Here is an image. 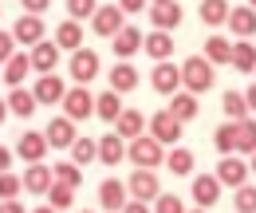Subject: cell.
Masks as SVG:
<instances>
[{"mask_svg": "<svg viewBox=\"0 0 256 213\" xmlns=\"http://www.w3.org/2000/svg\"><path fill=\"white\" fill-rule=\"evenodd\" d=\"M150 87L158 95H178V87H182V67L170 60L154 63V71H150Z\"/></svg>", "mask_w": 256, "mask_h": 213, "instance_id": "7", "label": "cell"}, {"mask_svg": "<svg viewBox=\"0 0 256 213\" xmlns=\"http://www.w3.org/2000/svg\"><path fill=\"white\" fill-rule=\"evenodd\" d=\"M28 71H32V56H12V60L4 63V83L8 87H20Z\"/></svg>", "mask_w": 256, "mask_h": 213, "instance_id": "33", "label": "cell"}, {"mask_svg": "<svg viewBox=\"0 0 256 213\" xmlns=\"http://www.w3.org/2000/svg\"><path fill=\"white\" fill-rule=\"evenodd\" d=\"M56 44H60V48H67V52H79V44H83V24L67 16L64 24L56 28Z\"/></svg>", "mask_w": 256, "mask_h": 213, "instance_id": "27", "label": "cell"}, {"mask_svg": "<svg viewBox=\"0 0 256 213\" xmlns=\"http://www.w3.org/2000/svg\"><path fill=\"white\" fill-rule=\"evenodd\" d=\"M193 213H205V209H201V205H197V209H193Z\"/></svg>", "mask_w": 256, "mask_h": 213, "instance_id": "55", "label": "cell"}, {"mask_svg": "<svg viewBox=\"0 0 256 213\" xmlns=\"http://www.w3.org/2000/svg\"><path fill=\"white\" fill-rule=\"evenodd\" d=\"M20 189H24V182H20L16 174H8V170L0 174V201H16V193H20Z\"/></svg>", "mask_w": 256, "mask_h": 213, "instance_id": "41", "label": "cell"}, {"mask_svg": "<svg viewBox=\"0 0 256 213\" xmlns=\"http://www.w3.org/2000/svg\"><path fill=\"white\" fill-rule=\"evenodd\" d=\"M71 154H75L79 166H87V162H95V158H98V142H95V138H75V142H71Z\"/></svg>", "mask_w": 256, "mask_h": 213, "instance_id": "38", "label": "cell"}, {"mask_svg": "<svg viewBox=\"0 0 256 213\" xmlns=\"http://www.w3.org/2000/svg\"><path fill=\"white\" fill-rule=\"evenodd\" d=\"M8 111H12L16 119H28L36 111V95L24 91V87H8Z\"/></svg>", "mask_w": 256, "mask_h": 213, "instance_id": "30", "label": "cell"}, {"mask_svg": "<svg viewBox=\"0 0 256 213\" xmlns=\"http://www.w3.org/2000/svg\"><path fill=\"white\" fill-rule=\"evenodd\" d=\"M228 28H232V36L248 40V36L256 32V8H252V4H240V8H232V12H228Z\"/></svg>", "mask_w": 256, "mask_h": 213, "instance_id": "21", "label": "cell"}, {"mask_svg": "<svg viewBox=\"0 0 256 213\" xmlns=\"http://www.w3.org/2000/svg\"><path fill=\"white\" fill-rule=\"evenodd\" d=\"M106 83H110V91H118V95L134 91L138 87V67H130V60H118L106 71Z\"/></svg>", "mask_w": 256, "mask_h": 213, "instance_id": "14", "label": "cell"}, {"mask_svg": "<svg viewBox=\"0 0 256 213\" xmlns=\"http://www.w3.org/2000/svg\"><path fill=\"white\" fill-rule=\"evenodd\" d=\"M232 67L244 75H256V44H248V40L232 44Z\"/></svg>", "mask_w": 256, "mask_h": 213, "instance_id": "32", "label": "cell"}, {"mask_svg": "<svg viewBox=\"0 0 256 213\" xmlns=\"http://www.w3.org/2000/svg\"><path fill=\"white\" fill-rule=\"evenodd\" d=\"M12 36H16V44H40L44 40V16H36V12H28V16H20L16 20V28H12Z\"/></svg>", "mask_w": 256, "mask_h": 213, "instance_id": "20", "label": "cell"}, {"mask_svg": "<svg viewBox=\"0 0 256 213\" xmlns=\"http://www.w3.org/2000/svg\"><path fill=\"white\" fill-rule=\"evenodd\" d=\"M4 115H8V103H4V99H0V122H4Z\"/></svg>", "mask_w": 256, "mask_h": 213, "instance_id": "52", "label": "cell"}, {"mask_svg": "<svg viewBox=\"0 0 256 213\" xmlns=\"http://www.w3.org/2000/svg\"><path fill=\"white\" fill-rule=\"evenodd\" d=\"M67 12H71V20H87L98 12V0H67Z\"/></svg>", "mask_w": 256, "mask_h": 213, "instance_id": "42", "label": "cell"}, {"mask_svg": "<svg viewBox=\"0 0 256 213\" xmlns=\"http://www.w3.org/2000/svg\"><path fill=\"white\" fill-rule=\"evenodd\" d=\"M12 44H16V36H12V32H0V63H8L12 56H16Z\"/></svg>", "mask_w": 256, "mask_h": 213, "instance_id": "44", "label": "cell"}, {"mask_svg": "<svg viewBox=\"0 0 256 213\" xmlns=\"http://www.w3.org/2000/svg\"><path fill=\"white\" fill-rule=\"evenodd\" d=\"M154 4H174V0H154Z\"/></svg>", "mask_w": 256, "mask_h": 213, "instance_id": "54", "label": "cell"}, {"mask_svg": "<svg viewBox=\"0 0 256 213\" xmlns=\"http://www.w3.org/2000/svg\"><path fill=\"white\" fill-rule=\"evenodd\" d=\"M228 0H201V24H209V28H221L228 24Z\"/></svg>", "mask_w": 256, "mask_h": 213, "instance_id": "28", "label": "cell"}, {"mask_svg": "<svg viewBox=\"0 0 256 213\" xmlns=\"http://www.w3.org/2000/svg\"><path fill=\"white\" fill-rule=\"evenodd\" d=\"M126 158L134 162V170H158L166 162V150H162V142L154 134H142V138H134L126 146Z\"/></svg>", "mask_w": 256, "mask_h": 213, "instance_id": "2", "label": "cell"}, {"mask_svg": "<svg viewBox=\"0 0 256 213\" xmlns=\"http://www.w3.org/2000/svg\"><path fill=\"white\" fill-rule=\"evenodd\" d=\"M64 115H67L71 122L91 119V115H95V95H91L83 83H79L75 91H67V95H64Z\"/></svg>", "mask_w": 256, "mask_h": 213, "instance_id": "6", "label": "cell"}, {"mask_svg": "<svg viewBox=\"0 0 256 213\" xmlns=\"http://www.w3.org/2000/svg\"><path fill=\"white\" fill-rule=\"evenodd\" d=\"M248 4H252V8H256V0H248Z\"/></svg>", "mask_w": 256, "mask_h": 213, "instance_id": "56", "label": "cell"}, {"mask_svg": "<svg viewBox=\"0 0 256 213\" xmlns=\"http://www.w3.org/2000/svg\"><path fill=\"white\" fill-rule=\"evenodd\" d=\"M122 213H150V205H146V201H134V197H130L126 205H122Z\"/></svg>", "mask_w": 256, "mask_h": 213, "instance_id": "47", "label": "cell"}, {"mask_svg": "<svg viewBox=\"0 0 256 213\" xmlns=\"http://www.w3.org/2000/svg\"><path fill=\"white\" fill-rule=\"evenodd\" d=\"M52 185H56V170H52V166H44V162H32V166L24 170V189H28V193L44 197Z\"/></svg>", "mask_w": 256, "mask_h": 213, "instance_id": "10", "label": "cell"}, {"mask_svg": "<svg viewBox=\"0 0 256 213\" xmlns=\"http://www.w3.org/2000/svg\"><path fill=\"white\" fill-rule=\"evenodd\" d=\"M8 166H12V150H8V146H0V174H4Z\"/></svg>", "mask_w": 256, "mask_h": 213, "instance_id": "48", "label": "cell"}, {"mask_svg": "<svg viewBox=\"0 0 256 213\" xmlns=\"http://www.w3.org/2000/svg\"><path fill=\"white\" fill-rule=\"evenodd\" d=\"M56 170V182H64V185H83V166L79 162H60V166H52Z\"/></svg>", "mask_w": 256, "mask_h": 213, "instance_id": "37", "label": "cell"}, {"mask_svg": "<svg viewBox=\"0 0 256 213\" xmlns=\"http://www.w3.org/2000/svg\"><path fill=\"white\" fill-rule=\"evenodd\" d=\"M213 83H217V75H213V63L205 60V56H190V60L182 63V87L186 91L205 95Z\"/></svg>", "mask_w": 256, "mask_h": 213, "instance_id": "1", "label": "cell"}, {"mask_svg": "<svg viewBox=\"0 0 256 213\" xmlns=\"http://www.w3.org/2000/svg\"><path fill=\"white\" fill-rule=\"evenodd\" d=\"M110 48H114V56H118V60H130V56H138V52L146 48V36L138 32V24H126V28L110 40Z\"/></svg>", "mask_w": 256, "mask_h": 213, "instance_id": "9", "label": "cell"}, {"mask_svg": "<svg viewBox=\"0 0 256 213\" xmlns=\"http://www.w3.org/2000/svg\"><path fill=\"white\" fill-rule=\"evenodd\" d=\"M205 60L213 63H232V40H224V36H209L205 40Z\"/></svg>", "mask_w": 256, "mask_h": 213, "instance_id": "31", "label": "cell"}, {"mask_svg": "<svg viewBox=\"0 0 256 213\" xmlns=\"http://www.w3.org/2000/svg\"><path fill=\"white\" fill-rule=\"evenodd\" d=\"M36 213H60V209H56V205H40Z\"/></svg>", "mask_w": 256, "mask_h": 213, "instance_id": "51", "label": "cell"}, {"mask_svg": "<svg viewBox=\"0 0 256 213\" xmlns=\"http://www.w3.org/2000/svg\"><path fill=\"white\" fill-rule=\"evenodd\" d=\"M48 134H40V130H28V134H20V142H16V154L32 166V162H44V154H48Z\"/></svg>", "mask_w": 256, "mask_h": 213, "instance_id": "12", "label": "cell"}, {"mask_svg": "<svg viewBox=\"0 0 256 213\" xmlns=\"http://www.w3.org/2000/svg\"><path fill=\"white\" fill-rule=\"evenodd\" d=\"M142 52H146L154 63L170 60V56H174V36H170V32H162V28H154L150 36H146V48H142Z\"/></svg>", "mask_w": 256, "mask_h": 213, "instance_id": "22", "label": "cell"}, {"mask_svg": "<svg viewBox=\"0 0 256 213\" xmlns=\"http://www.w3.org/2000/svg\"><path fill=\"white\" fill-rule=\"evenodd\" d=\"M32 95H36V103H64V95H67V87H64V79L60 75H40L36 79V87H32Z\"/></svg>", "mask_w": 256, "mask_h": 213, "instance_id": "18", "label": "cell"}, {"mask_svg": "<svg viewBox=\"0 0 256 213\" xmlns=\"http://www.w3.org/2000/svg\"><path fill=\"white\" fill-rule=\"evenodd\" d=\"M67 71L75 75V83H91V79L98 75V52H91V48H79V52H71Z\"/></svg>", "mask_w": 256, "mask_h": 213, "instance_id": "8", "label": "cell"}, {"mask_svg": "<svg viewBox=\"0 0 256 213\" xmlns=\"http://www.w3.org/2000/svg\"><path fill=\"white\" fill-rule=\"evenodd\" d=\"M154 213H190L182 205V197L178 193H158V201H154Z\"/></svg>", "mask_w": 256, "mask_h": 213, "instance_id": "43", "label": "cell"}, {"mask_svg": "<svg viewBox=\"0 0 256 213\" xmlns=\"http://www.w3.org/2000/svg\"><path fill=\"white\" fill-rule=\"evenodd\" d=\"M98 158H102L106 166H118V162L126 158V138H118V134L98 138Z\"/></svg>", "mask_w": 256, "mask_h": 213, "instance_id": "29", "label": "cell"}, {"mask_svg": "<svg viewBox=\"0 0 256 213\" xmlns=\"http://www.w3.org/2000/svg\"><path fill=\"white\" fill-rule=\"evenodd\" d=\"M248 174H252V166H248L244 158H236V154H224L221 166H217V182H221V185H232V189L248 185Z\"/></svg>", "mask_w": 256, "mask_h": 213, "instance_id": "5", "label": "cell"}, {"mask_svg": "<svg viewBox=\"0 0 256 213\" xmlns=\"http://www.w3.org/2000/svg\"><path fill=\"white\" fill-rule=\"evenodd\" d=\"M56 63H60V44H56V40H40V44L32 48V71L52 75Z\"/></svg>", "mask_w": 256, "mask_h": 213, "instance_id": "13", "label": "cell"}, {"mask_svg": "<svg viewBox=\"0 0 256 213\" xmlns=\"http://www.w3.org/2000/svg\"><path fill=\"white\" fill-rule=\"evenodd\" d=\"M91 28H95V36H102V40H114L118 32L126 28V12H122L118 4H102L95 16H91Z\"/></svg>", "mask_w": 256, "mask_h": 213, "instance_id": "3", "label": "cell"}, {"mask_svg": "<svg viewBox=\"0 0 256 213\" xmlns=\"http://www.w3.org/2000/svg\"><path fill=\"white\" fill-rule=\"evenodd\" d=\"M83 213H95V209H83Z\"/></svg>", "mask_w": 256, "mask_h": 213, "instance_id": "57", "label": "cell"}, {"mask_svg": "<svg viewBox=\"0 0 256 213\" xmlns=\"http://www.w3.org/2000/svg\"><path fill=\"white\" fill-rule=\"evenodd\" d=\"M122 111H126V107H122V95H118V91H110V87H106L102 95H95V115L102 122H118Z\"/></svg>", "mask_w": 256, "mask_h": 213, "instance_id": "23", "label": "cell"}, {"mask_svg": "<svg viewBox=\"0 0 256 213\" xmlns=\"http://www.w3.org/2000/svg\"><path fill=\"white\" fill-rule=\"evenodd\" d=\"M182 126H186V122H178L170 111H158V115L150 119V134L166 146V142H178V138H182Z\"/></svg>", "mask_w": 256, "mask_h": 213, "instance_id": "15", "label": "cell"}, {"mask_svg": "<svg viewBox=\"0 0 256 213\" xmlns=\"http://www.w3.org/2000/svg\"><path fill=\"white\" fill-rule=\"evenodd\" d=\"M146 4H150V0H118V8H122V12H146Z\"/></svg>", "mask_w": 256, "mask_h": 213, "instance_id": "45", "label": "cell"}, {"mask_svg": "<svg viewBox=\"0 0 256 213\" xmlns=\"http://www.w3.org/2000/svg\"><path fill=\"white\" fill-rule=\"evenodd\" d=\"M182 16H186V12L178 8V0H174V4H154V8H150V20H154V28H162V32H174L178 24H182Z\"/></svg>", "mask_w": 256, "mask_h": 213, "instance_id": "25", "label": "cell"}, {"mask_svg": "<svg viewBox=\"0 0 256 213\" xmlns=\"http://www.w3.org/2000/svg\"><path fill=\"white\" fill-rule=\"evenodd\" d=\"M244 99H248V111H256V83L248 87V91H244Z\"/></svg>", "mask_w": 256, "mask_h": 213, "instance_id": "50", "label": "cell"}, {"mask_svg": "<svg viewBox=\"0 0 256 213\" xmlns=\"http://www.w3.org/2000/svg\"><path fill=\"white\" fill-rule=\"evenodd\" d=\"M20 4H24L28 12H36V16H40V12H48V4H52V0H20Z\"/></svg>", "mask_w": 256, "mask_h": 213, "instance_id": "46", "label": "cell"}, {"mask_svg": "<svg viewBox=\"0 0 256 213\" xmlns=\"http://www.w3.org/2000/svg\"><path fill=\"white\" fill-rule=\"evenodd\" d=\"M44 134H48V142H52L56 150H71V142L79 138V134H75V122L67 119V115H64V119H52Z\"/></svg>", "mask_w": 256, "mask_h": 213, "instance_id": "19", "label": "cell"}, {"mask_svg": "<svg viewBox=\"0 0 256 213\" xmlns=\"http://www.w3.org/2000/svg\"><path fill=\"white\" fill-rule=\"evenodd\" d=\"M236 154H256V119L236 122Z\"/></svg>", "mask_w": 256, "mask_h": 213, "instance_id": "34", "label": "cell"}, {"mask_svg": "<svg viewBox=\"0 0 256 213\" xmlns=\"http://www.w3.org/2000/svg\"><path fill=\"white\" fill-rule=\"evenodd\" d=\"M0 213H24L20 201H0Z\"/></svg>", "mask_w": 256, "mask_h": 213, "instance_id": "49", "label": "cell"}, {"mask_svg": "<svg viewBox=\"0 0 256 213\" xmlns=\"http://www.w3.org/2000/svg\"><path fill=\"white\" fill-rule=\"evenodd\" d=\"M48 205H56V209H71V205H75V185L56 182L52 189H48Z\"/></svg>", "mask_w": 256, "mask_h": 213, "instance_id": "36", "label": "cell"}, {"mask_svg": "<svg viewBox=\"0 0 256 213\" xmlns=\"http://www.w3.org/2000/svg\"><path fill=\"white\" fill-rule=\"evenodd\" d=\"M193 170V150H186V146H178V150H170V174H190Z\"/></svg>", "mask_w": 256, "mask_h": 213, "instance_id": "39", "label": "cell"}, {"mask_svg": "<svg viewBox=\"0 0 256 213\" xmlns=\"http://www.w3.org/2000/svg\"><path fill=\"white\" fill-rule=\"evenodd\" d=\"M248 166H252V174H256V154H252V162H248Z\"/></svg>", "mask_w": 256, "mask_h": 213, "instance_id": "53", "label": "cell"}, {"mask_svg": "<svg viewBox=\"0 0 256 213\" xmlns=\"http://www.w3.org/2000/svg\"><path fill=\"white\" fill-rule=\"evenodd\" d=\"M213 142H217L221 158H224V154H232V150H236V122H221V126L213 130Z\"/></svg>", "mask_w": 256, "mask_h": 213, "instance_id": "35", "label": "cell"}, {"mask_svg": "<svg viewBox=\"0 0 256 213\" xmlns=\"http://www.w3.org/2000/svg\"><path fill=\"white\" fill-rule=\"evenodd\" d=\"M170 115L178 122H190V119H197V95L193 91H178V95H170V107H166Z\"/></svg>", "mask_w": 256, "mask_h": 213, "instance_id": "24", "label": "cell"}, {"mask_svg": "<svg viewBox=\"0 0 256 213\" xmlns=\"http://www.w3.org/2000/svg\"><path fill=\"white\" fill-rule=\"evenodd\" d=\"M126 193L134 197V201H158V193H162L158 174H154V170H130Z\"/></svg>", "mask_w": 256, "mask_h": 213, "instance_id": "4", "label": "cell"}, {"mask_svg": "<svg viewBox=\"0 0 256 213\" xmlns=\"http://www.w3.org/2000/svg\"><path fill=\"white\" fill-rule=\"evenodd\" d=\"M221 111L228 115V122H244L248 119V99H244V91H224L221 95Z\"/></svg>", "mask_w": 256, "mask_h": 213, "instance_id": "26", "label": "cell"}, {"mask_svg": "<svg viewBox=\"0 0 256 213\" xmlns=\"http://www.w3.org/2000/svg\"><path fill=\"white\" fill-rule=\"evenodd\" d=\"M190 193H193V201H197L201 209L217 205V201H221V182H217V174H201V178H193Z\"/></svg>", "mask_w": 256, "mask_h": 213, "instance_id": "11", "label": "cell"}, {"mask_svg": "<svg viewBox=\"0 0 256 213\" xmlns=\"http://www.w3.org/2000/svg\"><path fill=\"white\" fill-rule=\"evenodd\" d=\"M142 130H146V115H142L138 107H126V111L118 115V122H114V134H118V138H126V142L142 138Z\"/></svg>", "mask_w": 256, "mask_h": 213, "instance_id": "16", "label": "cell"}, {"mask_svg": "<svg viewBox=\"0 0 256 213\" xmlns=\"http://www.w3.org/2000/svg\"><path fill=\"white\" fill-rule=\"evenodd\" d=\"M98 201H102V209H118V213H122V205L130 201L126 182H118V178H102V185H98Z\"/></svg>", "mask_w": 256, "mask_h": 213, "instance_id": "17", "label": "cell"}, {"mask_svg": "<svg viewBox=\"0 0 256 213\" xmlns=\"http://www.w3.org/2000/svg\"><path fill=\"white\" fill-rule=\"evenodd\" d=\"M232 205H236V213H256V185H240Z\"/></svg>", "mask_w": 256, "mask_h": 213, "instance_id": "40", "label": "cell"}]
</instances>
